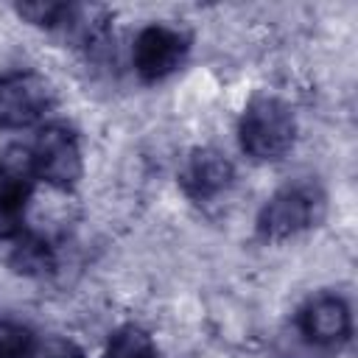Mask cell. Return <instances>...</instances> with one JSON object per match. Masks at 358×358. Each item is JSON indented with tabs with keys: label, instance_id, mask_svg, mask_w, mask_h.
<instances>
[{
	"label": "cell",
	"instance_id": "obj_5",
	"mask_svg": "<svg viewBox=\"0 0 358 358\" xmlns=\"http://www.w3.org/2000/svg\"><path fill=\"white\" fill-rule=\"evenodd\" d=\"M34 182L36 171L31 151L22 145L6 148L0 157V241H14L22 235V215Z\"/></svg>",
	"mask_w": 358,
	"mask_h": 358
},
{
	"label": "cell",
	"instance_id": "obj_9",
	"mask_svg": "<svg viewBox=\"0 0 358 358\" xmlns=\"http://www.w3.org/2000/svg\"><path fill=\"white\" fill-rule=\"evenodd\" d=\"M11 266L22 274H48L53 271L56 260H53V252L50 246L36 238V235H17L14 238V249H11Z\"/></svg>",
	"mask_w": 358,
	"mask_h": 358
},
{
	"label": "cell",
	"instance_id": "obj_1",
	"mask_svg": "<svg viewBox=\"0 0 358 358\" xmlns=\"http://www.w3.org/2000/svg\"><path fill=\"white\" fill-rule=\"evenodd\" d=\"M241 148L257 162L282 159L296 137V123L291 109L274 95H257L246 103L238 123Z\"/></svg>",
	"mask_w": 358,
	"mask_h": 358
},
{
	"label": "cell",
	"instance_id": "obj_2",
	"mask_svg": "<svg viewBox=\"0 0 358 358\" xmlns=\"http://www.w3.org/2000/svg\"><path fill=\"white\" fill-rule=\"evenodd\" d=\"M324 193L313 182H296L282 190H277L257 215V235L263 241H288L310 227H316L324 218Z\"/></svg>",
	"mask_w": 358,
	"mask_h": 358
},
{
	"label": "cell",
	"instance_id": "obj_6",
	"mask_svg": "<svg viewBox=\"0 0 358 358\" xmlns=\"http://www.w3.org/2000/svg\"><path fill=\"white\" fill-rule=\"evenodd\" d=\"M187 36L171 25H145L131 48L134 70L143 81H162L176 73L187 59Z\"/></svg>",
	"mask_w": 358,
	"mask_h": 358
},
{
	"label": "cell",
	"instance_id": "obj_4",
	"mask_svg": "<svg viewBox=\"0 0 358 358\" xmlns=\"http://www.w3.org/2000/svg\"><path fill=\"white\" fill-rule=\"evenodd\" d=\"M28 151L34 159L36 179H45L59 190L73 187L84 173L78 137L67 126H45Z\"/></svg>",
	"mask_w": 358,
	"mask_h": 358
},
{
	"label": "cell",
	"instance_id": "obj_10",
	"mask_svg": "<svg viewBox=\"0 0 358 358\" xmlns=\"http://www.w3.org/2000/svg\"><path fill=\"white\" fill-rule=\"evenodd\" d=\"M103 358H162L154 338L137 327V324H123L112 333Z\"/></svg>",
	"mask_w": 358,
	"mask_h": 358
},
{
	"label": "cell",
	"instance_id": "obj_7",
	"mask_svg": "<svg viewBox=\"0 0 358 358\" xmlns=\"http://www.w3.org/2000/svg\"><path fill=\"white\" fill-rule=\"evenodd\" d=\"M299 336L319 350H338L352 333L350 305L338 294H319L305 302L296 316Z\"/></svg>",
	"mask_w": 358,
	"mask_h": 358
},
{
	"label": "cell",
	"instance_id": "obj_8",
	"mask_svg": "<svg viewBox=\"0 0 358 358\" xmlns=\"http://www.w3.org/2000/svg\"><path fill=\"white\" fill-rule=\"evenodd\" d=\"M235 179L232 162L215 148H196L179 165V185L187 199L207 204L229 190Z\"/></svg>",
	"mask_w": 358,
	"mask_h": 358
},
{
	"label": "cell",
	"instance_id": "obj_12",
	"mask_svg": "<svg viewBox=\"0 0 358 358\" xmlns=\"http://www.w3.org/2000/svg\"><path fill=\"white\" fill-rule=\"evenodd\" d=\"M31 333L14 322H0V358H22L28 344H31Z\"/></svg>",
	"mask_w": 358,
	"mask_h": 358
},
{
	"label": "cell",
	"instance_id": "obj_3",
	"mask_svg": "<svg viewBox=\"0 0 358 358\" xmlns=\"http://www.w3.org/2000/svg\"><path fill=\"white\" fill-rule=\"evenodd\" d=\"M53 106L50 84L31 70L0 76V129H28Z\"/></svg>",
	"mask_w": 358,
	"mask_h": 358
},
{
	"label": "cell",
	"instance_id": "obj_11",
	"mask_svg": "<svg viewBox=\"0 0 358 358\" xmlns=\"http://www.w3.org/2000/svg\"><path fill=\"white\" fill-rule=\"evenodd\" d=\"M22 358H84V352L70 338L42 336V338H31V344H28V350H25Z\"/></svg>",
	"mask_w": 358,
	"mask_h": 358
}]
</instances>
